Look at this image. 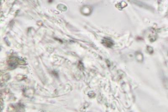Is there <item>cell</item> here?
I'll list each match as a JSON object with an SVG mask.
<instances>
[{"label":"cell","mask_w":168,"mask_h":112,"mask_svg":"<svg viewBox=\"0 0 168 112\" xmlns=\"http://www.w3.org/2000/svg\"><path fill=\"white\" fill-rule=\"evenodd\" d=\"M103 43L105 47H111L113 45V43L112 40L109 38H105L103 41Z\"/></svg>","instance_id":"obj_2"},{"label":"cell","mask_w":168,"mask_h":112,"mask_svg":"<svg viewBox=\"0 0 168 112\" xmlns=\"http://www.w3.org/2000/svg\"><path fill=\"white\" fill-rule=\"evenodd\" d=\"M81 11L82 13L84 15H88L91 13L92 9L90 6H85L82 8Z\"/></svg>","instance_id":"obj_1"}]
</instances>
